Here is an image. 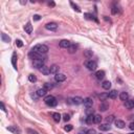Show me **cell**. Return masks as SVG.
<instances>
[{"mask_svg":"<svg viewBox=\"0 0 134 134\" xmlns=\"http://www.w3.org/2000/svg\"><path fill=\"white\" fill-rule=\"evenodd\" d=\"M48 50H49L48 46L45 45V44H37V45L34 46L33 49H31V51L36 52V54H38V55H41V56L47 54Z\"/></svg>","mask_w":134,"mask_h":134,"instance_id":"6da1fadb","label":"cell"},{"mask_svg":"<svg viewBox=\"0 0 134 134\" xmlns=\"http://www.w3.org/2000/svg\"><path fill=\"white\" fill-rule=\"evenodd\" d=\"M44 103L49 107H55V106H57L58 102H57V99L55 98V96L47 95V96H45V99H44Z\"/></svg>","mask_w":134,"mask_h":134,"instance_id":"7a4b0ae2","label":"cell"},{"mask_svg":"<svg viewBox=\"0 0 134 134\" xmlns=\"http://www.w3.org/2000/svg\"><path fill=\"white\" fill-rule=\"evenodd\" d=\"M85 66L88 68L89 70H95L96 67H98V63L95 61H92V60H89V61H86L85 62Z\"/></svg>","mask_w":134,"mask_h":134,"instance_id":"3957f363","label":"cell"},{"mask_svg":"<svg viewBox=\"0 0 134 134\" xmlns=\"http://www.w3.org/2000/svg\"><path fill=\"white\" fill-rule=\"evenodd\" d=\"M44 61H45L44 59H36L33 61V64L36 68H39V69H40V68L44 66Z\"/></svg>","mask_w":134,"mask_h":134,"instance_id":"277c9868","label":"cell"},{"mask_svg":"<svg viewBox=\"0 0 134 134\" xmlns=\"http://www.w3.org/2000/svg\"><path fill=\"white\" fill-rule=\"evenodd\" d=\"M45 28H46V30H48L55 31V30H57V28H58V24H57V23H55V22L47 23V24L45 25Z\"/></svg>","mask_w":134,"mask_h":134,"instance_id":"5b68a950","label":"cell"},{"mask_svg":"<svg viewBox=\"0 0 134 134\" xmlns=\"http://www.w3.org/2000/svg\"><path fill=\"white\" fill-rule=\"evenodd\" d=\"M55 80H56V82H64L65 80H66V75L63 74V73H59L58 72L56 75H55Z\"/></svg>","mask_w":134,"mask_h":134,"instance_id":"8992f818","label":"cell"},{"mask_svg":"<svg viewBox=\"0 0 134 134\" xmlns=\"http://www.w3.org/2000/svg\"><path fill=\"white\" fill-rule=\"evenodd\" d=\"M6 129L9 130L10 132H12L14 134H21V130L17 127V126H10V127H7Z\"/></svg>","mask_w":134,"mask_h":134,"instance_id":"52a82bcc","label":"cell"},{"mask_svg":"<svg viewBox=\"0 0 134 134\" xmlns=\"http://www.w3.org/2000/svg\"><path fill=\"white\" fill-rule=\"evenodd\" d=\"M84 106H85L86 108H92V106H93V101H92V99L86 98L85 99H84Z\"/></svg>","mask_w":134,"mask_h":134,"instance_id":"ba28073f","label":"cell"},{"mask_svg":"<svg viewBox=\"0 0 134 134\" xmlns=\"http://www.w3.org/2000/svg\"><path fill=\"white\" fill-rule=\"evenodd\" d=\"M70 45H71V43H70V41L68 40H62L60 42V47H62V48H69Z\"/></svg>","mask_w":134,"mask_h":134,"instance_id":"9c48e42d","label":"cell"},{"mask_svg":"<svg viewBox=\"0 0 134 134\" xmlns=\"http://www.w3.org/2000/svg\"><path fill=\"white\" fill-rule=\"evenodd\" d=\"M99 109L101 110L102 112L107 111V109H109V104H108V103H106V102H103V103H101V104H99Z\"/></svg>","mask_w":134,"mask_h":134,"instance_id":"30bf717a","label":"cell"},{"mask_svg":"<svg viewBox=\"0 0 134 134\" xmlns=\"http://www.w3.org/2000/svg\"><path fill=\"white\" fill-rule=\"evenodd\" d=\"M72 104H75V105L84 104V99H82L81 96H75V98L72 99Z\"/></svg>","mask_w":134,"mask_h":134,"instance_id":"8fae6325","label":"cell"},{"mask_svg":"<svg viewBox=\"0 0 134 134\" xmlns=\"http://www.w3.org/2000/svg\"><path fill=\"white\" fill-rule=\"evenodd\" d=\"M24 30H25V33H27V34H31V33H33V25H31L30 22H27L24 25Z\"/></svg>","mask_w":134,"mask_h":134,"instance_id":"7c38bea8","label":"cell"},{"mask_svg":"<svg viewBox=\"0 0 134 134\" xmlns=\"http://www.w3.org/2000/svg\"><path fill=\"white\" fill-rule=\"evenodd\" d=\"M105 77V71L104 70H99V71L95 72V78L98 79V80H103Z\"/></svg>","mask_w":134,"mask_h":134,"instance_id":"4fadbf2b","label":"cell"},{"mask_svg":"<svg viewBox=\"0 0 134 134\" xmlns=\"http://www.w3.org/2000/svg\"><path fill=\"white\" fill-rule=\"evenodd\" d=\"M115 126H116V128H119V129H123V128H125V122L124 120H120V119H117L115 120Z\"/></svg>","mask_w":134,"mask_h":134,"instance_id":"5bb4252c","label":"cell"},{"mask_svg":"<svg viewBox=\"0 0 134 134\" xmlns=\"http://www.w3.org/2000/svg\"><path fill=\"white\" fill-rule=\"evenodd\" d=\"M47 93V90L45 88H40L37 90V95L38 96H45Z\"/></svg>","mask_w":134,"mask_h":134,"instance_id":"9a60e30c","label":"cell"},{"mask_svg":"<svg viewBox=\"0 0 134 134\" xmlns=\"http://www.w3.org/2000/svg\"><path fill=\"white\" fill-rule=\"evenodd\" d=\"M51 116H52V119H54V120L56 123H59L60 120H61V114L60 113H58V112H54V113L51 114Z\"/></svg>","mask_w":134,"mask_h":134,"instance_id":"2e32d148","label":"cell"},{"mask_svg":"<svg viewBox=\"0 0 134 134\" xmlns=\"http://www.w3.org/2000/svg\"><path fill=\"white\" fill-rule=\"evenodd\" d=\"M12 64H13V67H14V69L17 70V55H16V52L13 54V57H12Z\"/></svg>","mask_w":134,"mask_h":134,"instance_id":"e0dca14e","label":"cell"},{"mask_svg":"<svg viewBox=\"0 0 134 134\" xmlns=\"http://www.w3.org/2000/svg\"><path fill=\"white\" fill-rule=\"evenodd\" d=\"M110 128H111V126L109 124H102L101 126H99V129L101 131H108L110 130Z\"/></svg>","mask_w":134,"mask_h":134,"instance_id":"ac0fdd59","label":"cell"},{"mask_svg":"<svg viewBox=\"0 0 134 134\" xmlns=\"http://www.w3.org/2000/svg\"><path fill=\"white\" fill-rule=\"evenodd\" d=\"M40 71L43 73L44 75H48L49 73H50V70H49V67H47V66H45V65H44L43 67L42 68H40Z\"/></svg>","mask_w":134,"mask_h":134,"instance_id":"d6986e66","label":"cell"},{"mask_svg":"<svg viewBox=\"0 0 134 134\" xmlns=\"http://www.w3.org/2000/svg\"><path fill=\"white\" fill-rule=\"evenodd\" d=\"M128 98H129V94L126 92V91H123V92H120V94H119V99H122V101H124V102L128 101Z\"/></svg>","mask_w":134,"mask_h":134,"instance_id":"ffe728a7","label":"cell"},{"mask_svg":"<svg viewBox=\"0 0 134 134\" xmlns=\"http://www.w3.org/2000/svg\"><path fill=\"white\" fill-rule=\"evenodd\" d=\"M102 87H103L105 90H109V89L111 88V83H110L109 81H104L103 84H102Z\"/></svg>","mask_w":134,"mask_h":134,"instance_id":"44dd1931","label":"cell"},{"mask_svg":"<svg viewBox=\"0 0 134 134\" xmlns=\"http://www.w3.org/2000/svg\"><path fill=\"white\" fill-rule=\"evenodd\" d=\"M86 123H87L88 125H91L94 123V115L91 114V115H87V117H86Z\"/></svg>","mask_w":134,"mask_h":134,"instance_id":"7402d4cb","label":"cell"},{"mask_svg":"<svg viewBox=\"0 0 134 134\" xmlns=\"http://www.w3.org/2000/svg\"><path fill=\"white\" fill-rule=\"evenodd\" d=\"M59 66L58 65H52V66L49 67V70H50V73H55V74H57L58 71H59Z\"/></svg>","mask_w":134,"mask_h":134,"instance_id":"603a6c76","label":"cell"},{"mask_svg":"<svg viewBox=\"0 0 134 134\" xmlns=\"http://www.w3.org/2000/svg\"><path fill=\"white\" fill-rule=\"evenodd\" d=\"M77 49H78V45H77V44H71L70 47L68 48V51H69V54H74V52L77 51Z\"/></svg>","mask_w":134,"mask_h":134,"instance_id":"cb8c5ba5","label":"cell"},{"mask_svg":"<svg viewBox=\"0 0 134 134\" xmlns=\"http://www.w3.org/2000/svg\"><path fill=\"white\" fill-rule=\"evenodd\" d=\"M125 107L128 109H132L134 107V103H133L132 99H131V101H126L125 102Z\"/></svg>","mask_w":134,"mask_h":134,"instance_id":"d4e9b609","label":"cell"},{"mask_svg":"<svg viewBox=\"0 0 134 134\" xmlns=\"http://www.w3.org/2000/svg\"><path fill=\"white\" fill-rule=\"evenodd\" d=\"M117 98V91L116 90H111L109 92V99H115Z\"/></svg>","mask_w":134,"mask_h":134,"instance_id":"484cf974","label":"cell"},{"mask_svg":"<svg viewBox=\"0 0 134 134\" xmlns=\"http://www.w3.org/2000/svg\"><path fill=\"white\" fill-rule=\"evenodd\" d=\"M1 39H2V41L5 42V43H10V38L9 36H6L4 33H2L1 34Z\"/></svg>","mask_w":134,"mask_h":134,"instance_id":"4316f807","label":"cell"},{"mask_svg":"<svg viewBox=\"0 0 134 134\" xmlns=\"http://www.w3.org/2000/svg\"><path fill=\"white\" fill-rule=\"evenodd\" d=\"M102 122V116L99 114H95L94 115V123L95 124H101Z\"/></svg>","mask_w":134,"mask_h":134,"instance_id":"83f0119b","label":"cell"},{"mask_svg":"<svg viewBox=\"0 0 134 134\" xmlns=\"http://www.w3.org/2000/svg\"><path fill=\"white\" fill-rule=\"evenodd\" d=\"M84 16H85V18H86V19H88V20H94V21H98V19H96V18L94 17L93 15H91V14H85Z\"/></svg>","mask_w":134,"mask_h":134,"instance_id":"f1b7e54d","label":"cell"},{"mask_svg":"<svg viewBox=\"0 0 134 134\" xmlns=\"http://www.w3.org/2000/svg\"><path fill=\"white\" fill-rule=\"evenodd\" d=\"M43 88H45L46 90L48 91V90H50V89L54 88V85H52L51 83H45V84H44V87Z\"/></svg>","mask_w":134,"mask_h":134,"instance_id":"f546056e","label":"cell"},{"mask_svg":"<svg viewBox=\"0 0 134 134\" xmlns=\"http://www.w3.org/2000/svg\"><path fill=\"white\" fill-rule=\"evenodd\" d=\"M28 81L31 83H35L36 81H37V78H36V75L35 74H30L28 75Z\"/></svg>","mask_w":134,"mask_h":134,"instance_id":"4dcf8cb0","label":"cell"},{"mask_svg":"<svg viewBox=\"0 0 134 134\" xmlns=\"http://www.w3.org/2000/svg\"><path fill=\"white\" fill-rule=\"evenodd\" d=\"M109 98V93H102L99 94V99H101V101H105L106 99Z\"/></svg>","mask_w":134,"mask_h":134,"instance_id":"1f68e13d","label":"cell"},{"mask_svg":"<svg viewBox=\"0 0 134 134\" xmlns=\"http://www.w3.org/2000/svg\"><path fill=\"white\" fill-rule=\"evenodd\" d=\"M113 120H114V115H109V116L106 117V122L109 123V124H110V123H112Z\"/></svg>","mask_w":134,"mask_h":134,"instance_id":"d6a6232c","label":"cell"},{"mask_svg":"<svg viewBox=\"0 0 134 134\" xmlns=\"http://www.w3.org/2000/svg\"><path fill=\"white\" fill-rule=\"evenodd\" d=\"M94 113V110L92 108H86V114L87 115H91Z\"/></svg>","mask_w":134,"mask_h":134,"instance_id":"836d02e7","label":"cell"},{"mask_svg":"<svg viewBox=\"0 0 134 134\" xmlns=\"http://www.w3.org/2000/svg\"><path fill=\"white\" fill-rule=\"evenodd\" d=\"M70 4H71V6L73 7V10H77V12H80V10H81L80 7H79L75 3H73V2H70Z\"/></svg>","mask_w":134,"mask_h":134,"instance_id":"e575fe53","label":"cell"},{"mask_svg":"<svg viewBox=\"0 0 134 134\" xmlns=\"http://www.w3.org/2000/svg\"><path fill=\"white\" fill-rule=\"evenodd\" d=\"M85 56H86V58H88V59L89 58H91L92 57V51L91 50H86L85 51Z\"/></svg>","mask_w":134,"mask_h":134,"instance_id":"d590c367","label":"cell"},{"mask_svg":"<svg viewBox=\"0 0 134 134\" xmlns=\"http://www.w3.org/2000/svg\"><path fill=\"white\" fill-rule=\"evenodd\" d=\"M64 130H65V131H67V132L71 131V130H72V125H67V126H65Z\"/></svg>","mask_w":134,"mask_h":134,"instance_id":"8d00e7d4","label":"cell"},{"mask_svg":"<svg viewBox=\"0 0 134 134\" xmlns=\"http://www.w3.org/2000/svg\"><path fill=\"white\" fill-rule=\"evenodd\" d=\"M16 45H17L18 47H22L23 46V43L21 40H16Z\"/></svg>","mask_w":134,"mask_h":134,"instance_id":"74e56055","label":"cell"},{"mask_svg":"<svg viewBox=\"0 0 134 134\" xmlns=\"http://www.w3.org/2000/svg\"><path fill=\"white\" fill-rule=\"evenodd\" d=\"M63 119H64L65 120V122H67V120H69L70 119V116H69V114H64V115H63Z\"/></svg>","mask_w":134,"mask_h":134,"instance_id":"f35d334b","label":"cell"},{"mask_svg":"<svg viewBox=\"0 0 134 134\" xmlns=\"http://www.w3.org/2000/svg\"><path fill=\"white\" fill-rule=\"evenodd\" d=\"M86 134H96V132L94 129H89L87 132H86Z\"/></svg>","mask_w":134,"mask_h":134,"instance_id":"ab89813d","label":"cell"},{"mask_svg":"<svg viewBox=\"0 0 134 134\" xmlns=\"http://www.w3.org/2000/svg\"><path fill=\"white\" fill-rule=\"evenodd\" d=\"M33 18H34V20H35V21H39V20L41 19V17H40L39 15H34Z\"/></svg>","mask_w":134,"mask_h":134,"instance_id":"60d3db41","label":"cell"},{"mask_svg":"<svg viewBox=\"0 0 134 134\" xmlns=\"http://www.w3.org/2000/svg\"><path fill=\"white\" fill-rule=\"evenodd\" d=\"M117 12H119V9H117V7H113V9H112V14L113 15L117 14Z\"/></svg>","mask_w":134,"mask_h":134,"instance_id":"b9f144b4","label":"cell"},{"mask_svg":"<svg viewBox=\"0 0 134 134\" xmlns=\"http://www.w3.org/2000/svg\"><path fill=\"white\" fill-rule=\"evenodd\" d=\"M27 133H30V134H38V132H36V131H34L31 129H27Z\"/></svg>","mask_w":134,"mask_h":134,"instance_id":"7bdbcfd3","label":"cell"},{"mask_svg":"<svg viewBox=\"0 0 134 134\" xmlns=\"http://www.w3.org/2000/svg\"><path fill=\"white\" fill-rule=\"evenodd\" d=\"M1 109H2V111H3V112H6V109H5L3 103H1Z\"/></svg>","mask_w":134,"mask_h":134,"instance_id":"ee69618b","label":"cell"},{"mask_svg":"<svg viewBox=\"0 0 134 134\" xmlns=\"http://www.w3.org/2000/svg\"><path fill=\"white\" fill-rule=\"evenodd\" d=\"M129 128L131 130H134V123H131V124L129 125Z\"/></svg>","mask_w":134,"mask_h":134,"instance_id":"f6af8a7d","label":"cell"},{"mask_svg":"<svg viewBox=\"0 0 134 134\" xmlns=\"http://www.w3.org/2000/svg\"><path fill=\"white\" fill-rule=\"evenodd\" d=\"M48 5L49 6H55V2H49Z\"/></svg>","mask_w":134,"mask_h":134,"instance_id":"bcb514c9","label":"cell"},{"mask_svg":"<svg viewBox=\"0 0 134 134\" xmlns=\"http://www.w3.org/2000/svg\"><path fill=\"white\" fill-rule=\"evenodd\" d=\"M20 3H21V4H26V1H21Z\"/></svg>","mask_w":134,"mask_h":134,"instance_id":"7dc6e473","label":"cell"},{"mask_svg":"<svg viewBox=\"0 0 134 134\" xmlns=\"http://www.w3.org/2000/svg\"><path fill=\"white\" fill-rule=\"evenodd\" d=\"M129 134H134V133H129Z\"/></svg>","mask_w":134,"mask_h":134,"instance_id":"c3c4849f","label":"cell"},{"mask_svg":"<svg viewBox=\"0 0 134 134\" xmlns=\"http://www.w3.org/2000/svg\"><path fill=\"white\" fill-rule=\"evenodd\" d=\"M80 134H81V133H80Z\"/></svg>","mask_w":134,"mask_h":134,"instance_id":"681fc988","label":"cell"}]
</instances>
